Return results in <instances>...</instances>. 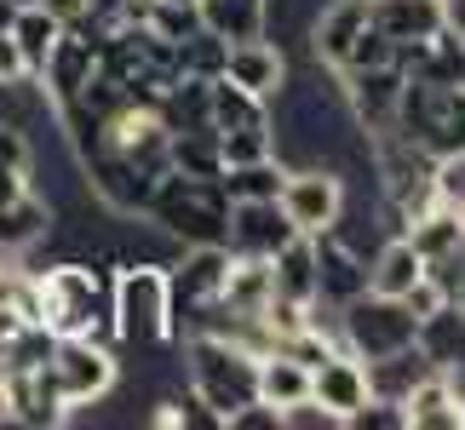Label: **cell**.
I'll return each mask as SVG.
<instances>
[{
    "instance_id": "6da1fadb",
    "label": "cell",
    "mask_w": 465,
    "mask_h": 430,
    "mask_svg": "<svg viewBox=\"0 0 465 430\" xmlns=\"http://www.w3.org/2000/svg\"><path fill=\"white\" fill-rule=\"evenodd\" d=\"M41 281V333L52 338H81L110 327V281L98 264H52L35 270Z\"/></svg>"
},
{
    "instance_id": "7a4b0ae2",
    "label": "cell",
    "mask_w": 465,
    "mask_h": 430,
    "mask_svg": "<svg viewBox=\"0 0 465 430\" xmlns=\"http://www.w3.org/2000/svg\"><path fill=\"white\" fill-rule=\"evenodd\" d=\"M184 367H190V390L219 407V419L242 414L247 402H259V356L242 350L224 333H190L184 338Z\"/></svg>"
},
{
    "instance_id": "3957f363",
    "label": "cell",
    "mask_w": 465,
    "mask_h": 430,
    "mask_svg": "<svg viewBox=\"0 0 465 430\" xmlns=\"http://www.w3.org/2000/svg\"><path fill=\"white\" fill-rule=\"evenodd\" d=\"M144 212L161 230L184 236L190 247L195 241H224V230H230V195H224V184H219V178L178 172V167H167L155 178Z\"/></svg>"
},
{
    "instance_id": "277c9868",
    "label": "cell",
    "mask_w": 465,
    "mask_h": 430,
    "mask_svg": "<svg viewBox=\"0 0 465 430\" xmlns=\"http://www.w3.org/2000/svg\"><path fill=\"white\" fill-rule=\"evenodd\" d=\"M46 356H52V333L35 327V333L17 338L12 356L0 362V396H6V419L35 425V430L64 425V419H69V407H64V396H58V385H52Z\"/></svg>"
},
{
    "instance_id": "5b68a950",
    "label": "cell",
    "mask_w": 465,
    "mask_h": 430,
    "mask_svg": "<svg viewBox=\"0 0 465 430\" xmlns=\"http://www.w3.org/2000/svg\"><path fill=\"white\" fill-rule=\"evenodd\" d=\"M110 333L127 345L173 338V276L161 264H127L110 281Z\"/></svg>"
},
{
    "instance_id": "8992f818",
    "label": "cell",
    "mask_w": 465,
    "mask_h": 430,
    "mask_svg": "<svg viewBox=\"0 0 465 430\" xmlns=\"http://www.w3.org/2000/svg\"><path fill=\"white\" fill-rule=\"evenodd\" d=\"M339 345L362 362H385L420 345V316L408 298H385V293H362L351 304H339Z\"/></svg>"
},
{
    "instance_id": "52a82bcc",
    "label": "cell",
    "mask_w": 465,
    "mask_h": 430,
    "mask_svg": "<svg viewBox=\"0 0 465 430\" xmlns=\"http://www.w3.org/2000/svg\"><path fill=\"white\" fill-rule=\"evenodd\" d=\"M397 132L408 143H420L425 155L465 150V86L408 81L402 86V110H397Z\"/></svg>"
},
{
    "instance_id": "ba28073f",
    "label": "cell",
    "mask_w": 465,
    "mask_h": 430,
    "mask_svg": "<svg viewBox=\"0 0 465 430\" xmlns=\"http://www.w3.org/2000/svg\"><path fill=\"white\" fill-rule=\"evenodd\" d=\"M52 385H58L64 407H93L115 390V356L98 345V333H81V338H52Z\"/></svg>"
},
{
    "instance_id": "9c48e42d",
    "label": "cell",
    "mask_w": 465,
    "mask_h": 430,
    "mask_svg": "<svg viewBox=\"0 0 465 430\" xmlns=\"http://www.w3.org/2000/svg\"><path fill=\"white\" fill-rule=\"evenodd\" d=\"M282 212H288V224L299 236H322V230L339 224V212H345V178L333 167H299L288 172V184H282Z\"/></svg>"
},
{
    "instance_id": "30bf717a",
    "label": "cell",
    "mask_w": 465,
    "mask_h": 430,
    "mask_svg": "<svg viewBox=\"0 0 465 430\" xmlns=\"http://www.w3.org/2000/svg\"><path fill=\"white\" fill-rule=\"evenodd\" d=\"M98 52H104V34H98L93 24H75V29L58 34V46L46 52V69L35 75V86L52 98V110H58V103H69L86 81L98 75Z\"/></svg>"
},
{
    "instance_id": "8fae6325",
    "label": "cell",
    "mask_w": 465,
    "mask_h": 430,
    "mask_svg": "<svg viewBox=\"0 0 465 430\" xmlns=\"http://www.w3.org/2000/svg\"><path fill=\"white\" fill-rule=\"evenodd\" d=\"M299 230L288 224L282 201H230V230H224V247L230 253H247V259H276Z\"/></svg>"
},
{
    "instance_id": "7c38bea8",
    "label": "cell",
    "mask_w": 465,
    "mask_h": 430,
    "mask_svg": "<svg viewBox=\"0 0 465 430\" xmlns=\"http://www.w3.org/2000/svg\"><path fill=\"white\" fill-rule=\"evenodd\" d=\"M402 419L408 430H465V390L454 385V373L425 367L402 390Z\"/></svg>"
},
{
    "instance_id": "4fadbf2b",
    "label": "cell",
    "mask_w": 465,
    "mask_h": 430,
    "mask_svg": "<svg viewBox=\"0 0 465 430\" xmlns=\"http://www.w3.org/2000/svg\"><path fill=\"white\" fill-rule=\"evenodd\" d=\"M311 247H316V304H333L339 310V304L368 293V264L356 259V247L345 236H339V224L311 236Z\"/></svg>"
},
{
    "instance_id": "5bb4252c",
    "label": "cell",
    "mask_w": 465,
    "mask_h": 430,
    "mask_svg": "<svg viewBox=\"0 0 465 430\" xmlns=\"http://www.w3.org/2000/svg\"><path fill=\"white\" fill-rule=\"evenodd\" d=\"M311 396L328 407V414H339V419H351L356 407H362L373 390H368V362L362 356H351L345 345H339L333 356H322V362L311 367Z\"/></svg>"
},
{
    "instance_id": "9a60e30c",
    "label": "cell",
    "mask_w": 465,
    "mask_h": 430,
    "mask_svg": "<svg viewBox=\"0 0 465 430\" xmlns=\"http://www.w3.org/2000/svg\"><path fill=\"white\" fill-rule=\"evenodd\" d=\"M397 69H402L408 81H449V86H460L465 81V29H460V17H449L431 41L402 46L397 52Z\"/></svg>"
},
{
    "instance_id": "2e32d148",
    "label": "cell",
    "mask_w": 465,
    "mask_h": 430,
    "mask_svg": "<svg viewBox=\"0 0 465 430\" xmlns=\"http://www.w3.org/2000/svg\"><path fill=\"white\" fill-rule=\"evenodd\" d=\"M345 81H351V110H356V121L368 127V138L397 127L402 86H408V75H402L397 64H385V69H356V75H345Z\"/></svg>"
},
{
    "instance_id": "e0dca14e",
    "label": "cell",
    "mask_w": 465,
    "mask_h": 430,
    "mask_svg": "<svg viewBox=\"0 0 465 430\" xmlns=\"http://www.w3.org/2000/svg\"><path fill=\"white\" fill-rule=\"evenodd\" d=\"M368 24H373V0H333V6H322V17L311 24L316 58L339 75V69H345V58H351V46L362 41Z\"/></svg>"
},
{
    "instance_id": "ac0fdd59",
    "label": "cell",
    "mask_w": 465,
    "mask_h": 430,
    "mask_svg": "<svg viewBox=\"0 0 465 430\" xmlns=\"http://www.w3.org/2000/svg\"><path fill=\"white\" fill-rule=\"evenodd\" d=\"M454 17L449 0H373V24H380V34L391 46H420L431 41V34Z\"/></svg>"
},
{
    "instance_id": "d6986e66",
    "label": "cell",
    "mask_w": 465,
    "mask_h": 430,
    "mask_svg": "<svg viewBox=\"0 0 465 430\" xmlns=\"http://www.w3.org/2000/svg\"><path fill=\"white\" fill-rule=\"evenodd\" d=\"M224 81H236V86H247V93H259V98H276L282 86H288V58H282V46H271L264 34L230 41Z\"/></svg>"
},
{
    "instance_id": "ffe728a7",
    "label": "cell",
    "mask_w": 465,
    "mask_h": 430,
    "mask_svg": "<svg viewBox=\"0 0 465 430\" xmlns=\"http://www.w3.org/2000/svg\"><path fill=\"white\" fill-rule=\"evenodd\" d=\"M420 281H425V259H420V247L408 241V236H391V241L380 247V259L368 264V293L408 298Z\"/></svg>"
},
{
    "instance_id": "44dd1931",
    "label": "cell",
    "mask_w": 465,
    "mask_h": 430,
    "mask_svg": "<svg viewBox=\"0 0 465 430\" xmlns=\"http://www.w3.org/2000/svg\"><path fill=\"white\" fill-rule=\"evenodd\" d=\"M264 103H271V98L247 93V86H236V81H224V75H213V86H207V121H213V132L271 127V110H264Z\"/></svg>"
},
{
    "instance_id": "7402d4cb",
    "label": "cell",
    "mask_w": 465,
    "mask_h": 430,
    "mask_svg": "<svg viewBox=\"0 0 465 430\" xmlns=\"http://www.w3.org/2000/svg\"><path fill=\"white\" fill-rule=\"evenodd\" d=\"M420 356L431 367H442V373L465 367V310H460L454 298L437 304V310L420 321Z\"/></svg>"
},
{
    "instance_id": "603a6c76",
    "label": "cell",
    "mask_w": 465,
    "mask_h": 430,
    "mask_svg": "<svg viewBox=\"0 0 465 430\" xmlns=\"http://www.w3.org/2000/svg\"><path fill=\"white\" fill-rule=\"evenodd\" d=\"M6 34L17 41V58H24V69H29V81L46 69V52L58 46V34H64V24L52 17L46 6H17L12 12V24H6Z\"/></svg>"
},
{
    "instance_id": "cb8c5ba5",
    "label": "cell",
    "mask_w": 465,
    "mask_h": 430,
    "mask_svg": "<svg viewBox=\"0 0 465 430\" xmlns=\"http://www.w3.org/2000/svg\"><path fill=\"white\" fill-rule=\"evenodd\" d=\"M46 230H52V207H46L35 190H24L17 201L0 207V259H12V253H24V247H35Z\"/></svg>"
},
{
    "instance_id": "d4e9b609",
    "label": "cell",
    "mask_w": 465,
    "mask_h": 430,
    "mask_svg": "<svg viewBox=\"0 0 465 430\" xmlns=\"http://www.w3.org/2000/svg\"><path fill=\"white\" fill-rule=\"evenodd\" d=\"M305 396H311V367L299 362V356H288V350L259 356V402H271L282 414V407H293Z\"/></svg>"
},
{
    "instance_id": "484cf974",
    "label": "cell",
    "mask_w": 465,
    "mask_h": 430,
    "mask_svg": "<svg viewBox=\"0 0 465 430\" xmlns=\"http://www.w3.org/2000/svg\"><path fill=\"white\" fill-rule=\"evenodd\" d=\"M195 12H202V29L224 34V41H253L264 34L271 0H195Z\"/></svg>"
},
{
    "instance_id": "4316f807",
    "label": "cell",
    "mask_w": 465,
    "mask_h": 430,
    "mask_svg": "<svg viewBox=\"0 0 465 430\" xmlns=\"http://www.w3.org/2000/svg\"><path fill=\"white\" fill-rule=\"evenodd\" d=\"M408 241L420 247V259L425 264H437V259H449L454 247L465 241V219H460V207H431V212H420L414 224H408Z\"/></svg>"
},
{
    "instance_id": "83f0119b",
    "label": "cell",
    "mask_w": 465,
    "mask_h": 430,
    "mask_svg": "<svg viewBox=\"0 0 465 430\" xmlns=\"http://www.w3.org/2000/svg\"><path fill=\"white\" fill-rule=\"evenodd\" d=\"M271 276H276V293L282 298H305L316 304V247L311 236H293L282 253L271 259Z\"/></svg>"
},
{
    "instance_id": "f1b7e54d",
    "label": "cell",
    "mask_w": 465,
    "mask_h": 430,
    "mask_svg": "<svg viewBox=\"0 0 465 430\" xmlns=\"http://www.w3.org/2000/svg\"><path fill=\"white\" fill-rule=\"evenodd\" d=\"M219 184L230 201H276L282 184H288V167L276 155H264V161H247V167H224Z\"/></svg>"
},
{
    "instance_id": "f546056e",
    "label": "cell",
    "mask_w": 465,
    "mask_h": 430,
    "mask_svg": "<svg viewBox=\"0 0 465 430\" xmlns=\"http://www.w3.org/2000/svg\"><path fill=\"white\" fill-rule=\"evenodd\" d=\"M173 167H178V172H195V178H219V172H224L219 132H213V127L173 132Z\"/></svg>"
},
{
    "instance_id": "4dcf8cb0",
    "label": "cell",
    "mask_w": 465,
    "mask_h": 430,
    "mask_svg": "<svg viewBox=\"0 0 465 430\" xmlns=\"http://www.w3.org/2000/svg\"><path fill=\"white\" fill-rule=\"evenodd\" d=\"M224 58H230V41L213 34V29H195L190 41H178V69H184V75L213 81V75H224Z\"/></svg>"
},
{
    "instance_id": "1f68e13d",
    "label": "cell",
    "mask_w": 465,
    "mask_h": 430,
    "mask_svg": "<svg viewBox=\"0 0 465 430\" xmlns=\"http://www.w3.org/2000/svg\"><path fill=\"white\" fill-rule=\"evenodd\" d=\"M155 425H190V430H224V419H219V407H213L207 396H195V390H184V396H178V402H167V407H161V414H155Z\"/></svg>"
},
{
    "instance_id": "d6a6232c",
    "label": "cell",
    "mask_w": 465,
    "mask_h": 430,
    "mask_svg": "<svg viewBox=\"0 0 465 430\" xmlns=\"http://www.w3.org/2000/svg\"><path fill=\"white\" fill-rule=\"evenodd\" d=\"M431 190L442 207H465V150H449L431 161Z\"/></svg>"
},
{
    "instance_id": "836d02e7",
    "label": "cell",
    "mask_w": 465,
    "mask_h": 430,
    "mask_svg": "<svg viewBox=\"0 0 465 430\" xmlns=\"http://www.w3.org/2000/svg\"><path fill=\"white\" fill-rule=\"evenodd\" d=\"M333 425H345L339 414H328L316 396H305V402H293V407H282V430H333Z\"/></svg>"
},
{
    "instance_id": "e575fe53",
    "label": "cell",
    "mask_w": 465,
    "mask_h": 430,
    "mask_svg": "<svg viewBox=\"0 0 465 430\" xmlns=\"http://www.w3.org/2000/svg\"><path fill=\"white\" fill-rule=\"evenodd\" d=\"M24 81H29V69L17 58V41L0 29V93H6V86H24Z\"/></svg>"
},
{
    "instance_id": "d590c367",
    "label": "cell",
    "mask_w": 465,
    "mask_h": 430,
    "mask_svg": "<svg viewBox=\"0 0 465 430\" xmlns=\"http://www.w3.org/2000/svg\"><path fill=\"white\" fill-rule=\"evenodd\" d=\"M35 6H46L64 29H75V24H86V17H93V0H35Z\"/></svg>"
},
{
    "instance_id": "8d00e7d4",
    "label": "cell",
    "mask_w": 465,
    "mask_h": 430,
    "mask_svg": "<svg viewBox=\"0 0 465 430\" xmlns=\"http://www.w3.org/2000/svg\"><path fill=\"white\" fill-rule=\"evenodd\" d=\"M6 167H29V143L17 127H0V172Z\"/></svg>"
},
{
    "instance_id": "74e56055",
    "label": "cell",
    "mask_w": 465,
    "mask_h": 430,
    "mask_svg": "<svg viewBox=\"0 0 465 430\" xmlns=\"http://www.w3.org/2000/svg\"><path fill=\"white\" fill-rule=\"evenodd\" d=\"M0 419H6V396H0Z\"/></svg>"
},
{
    "instance_id": "f35d334b",
    "label": "cell",
    "mask_w": 465,
    "mask_h": 430,
    "mask_svg": "<svg viewBox=\"0 0 465 430\" xmlns=\"http://www.w3.org/2000/svg\"><path fill=\"white\" fill-rule=\"evenodd\" d=\"M460 219H465V207H460Z\"/></svg>"
}]
</instances>
